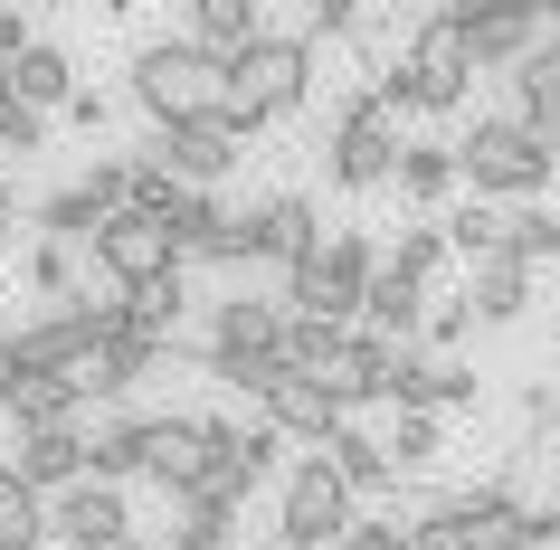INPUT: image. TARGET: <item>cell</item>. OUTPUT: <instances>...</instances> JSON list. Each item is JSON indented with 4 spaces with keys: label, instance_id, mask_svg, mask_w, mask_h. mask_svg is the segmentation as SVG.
I'll return each mask as SVG.
<instances>
[{
    "label": "cell",
    "instance_id": "cell-1",
    "mask_svg": "<svg viewBox=\"0 0 560 550\" xmlns=\"http://www.w3.org/2000/svg\"><path fill=\"white\" fill-rule=\"evenodd\" d=\"M466 77H485V67H475V38H466V20H456V0H446L428 20H409L399 58H389L371 86H381L399 115H456V105H466Z\"/></svg>",
    "mask_w": 560,
    "mask_h": 550
},
{
    "label": "cell",
    "instance_id": "cell-2",
    "mask_svg": "<svg viewBox=\"0 0 560 550\" xmlns=\"http://www.w3.org/2000/svg\"><path fill=\"white\" fill-rule=\"evenodd\" d=\"M285 323H295L285 294H276V304H266V294H219V304H209V332L200 342H172V351H190L209 379H229L237 399L257 408V389L285 371Z\"/></svg>",
    "mask_w": 560,
    "mask_h": 550
},
{
    "label": "cell",
    "instance_id": "cell-3",
    "mask_svg": "<svg viewBox=\"0 0 560 550\" xmlns=\"http://www.w3.org/2000/svg\"><path fill=\"white\" fill-rule=\"evenodd\" d=\"M456 172H466L475 200H523L541 209V190L560 180V133H532L513 115H475L456 133Z\"/></svg>",
    "mask_w": 560,
    "mask_h": 550
},
{
    "label": "cell",
    "instance_id": "cell-4",
    "mask_svg": "<svg viewBox=\"0 0 560 550\" xmlns=\"http://www.w3.org/2000/svg\"><path fill=\"white\" fill-rule=\"evenodd\" d=\"M133 105L152 115V133L209 124V115H229V67L209 58L200 38H152L133 58Z\"/></svg>",
    "mask_w": 560,
    "mask_h": 550
},
{
    "label": "cell",
    "instance_id": "cell-5",
    "mask_svg": "<svg viewBox=\"0 0 560 550\" xmlns=\"http://www.w3.org/2000/svg\"><path fill=\"white\" fill-rule=\"evenodd\" d=\"M314 95V38L304 30H266L247 58H229V124L237 133H266V124L304 115Z\"/></svg>",
    "mask_w": 560,
    "mask_h": 550
},
{
    "label": "cell",
    "instance_id": "cell-6",
    "mask_svg": "<svg viewBox=\"0 0 560 550\" xmlns=\"http://www.w3.org/2000/svg\"><path fill=\"white\" fill-rule=\"evenodd\" d=\"M399 152H409V133H399V105L381 86H361V95L332 105V124H324L332 190H399Z\"/></svg>",
    "mask_w": 560,
    "mask_h": 550
},
{
    "label": "cell",
    "instance_id": "cell-7",
    "mask_svg": "<svg viewBox=\"0 0 560 550\" xmlns=\"http://www.w3.org/2000/svg\"><path fill=\"white\" fill-rule=\"evenodd\" d=\"M389 247L371 229H332V247L314 266H295L285 276V314H324V323H361L371 314V285H381Z\"/></svg>",
    "mask_w": 560,
    "mask_h": 550
},
{
    "label": "cell",
    "instance_id": "cell-8",
    "mask_svg": "<svg viewBox=\"0 0 560 550\" xmlns=\"http://www.w3.org/2000/svg\"><path fill=\"white\" fill-rule=\"evenodd\" d=\"M361 522V493L332 475V456H304L295 475H285V503H276V541L295 550H342Z\"/></svg>",
    "mask_w": 560,
    "mask_h": 550
},
{
    "label": "cell",
    "instance_id": "cell-9",
    "mask_svg": "<svg viewBox=\"0 0 560 550\" xmlns=\"http://www.w3.org/2000/svg\"><path fill=\"white\" fill-rule=\"evenodd\" d=\"M456 20H466V38H475V67H513L551 38V0H456Z\"/></svg>",
    "mask_w": 560,
    "mask_h": 550
},
{
    "label": "cell",
    "instance_id": "cell-10",
    "mask_svg": "<svg viewBox=\"0 0 560 550\" xmlns=\"http://www.w3.org/2000/svg\"><path fill=\"white\" fill-rule=\"evenodd\" d=\"M143 475L162 484V503H180V493H200L209 475H219L209 428L190 418V408H172V418H152V408H143Z\"/></svg>",
    "mask_w": 560,
    "mask_h": 550
},
{
    "label": "cell",
    "instance_id": "cell-11",
    "mask_svg": "<svg viewBox=\"0 0 560 550\" xmlns=\"http://www.w3.org/2000/svg\"><path fill=\"white\" fill-rule=\"evenodd\" d=\"M247 229H257V266H276V276H295V266H314L332 247L324 209L304 200V190H266V200H247Z\"/></svg>",
    "mask_w": 560,
    "mask_h": 550
},
{
    "label": "cell",
    "instance_id": "cell-12",
    "mask_svg": "<svg viewBox=\"0 0 560 550\" xmlns=\"http://www.w3.org/2000/svg\"><path fill=\"white\" fill-rule=\"evenodd\" d=\"M95 266H105V276L133 294V285H152V276H172L180 247H172V229H162V219H143V209H115V219L95 229Z\"/></svg>",
    "mask_w": 560,
    "mask_h": 550
},
{
    "label": "cell",
    "instance_id": "cell-13",
    "mask_svg": "<svg viewBox=\"0 0 560 550\" xmlns=\"http://www.w3.org/2000/svg\"><path fill=\"white\" fill-rule=\"evenodd\" d=\"M257 418H266V428H276V436H304L314 456H324L332 436L352 428V418H342V399H332L324 379H295V371H276V379H266V389H257Z\"/></svg>",
    "mask_w": 560,
    "mask_h": 550
},
{
    "label": "cell",
    "instance_id": "cell-14",
    "mask_svg": "<svg viewBox=\"0 0 560 550\" xmlns=\"http://www.w3.org/2000/svg\"><path fill=\"white\" fill-rule=\"evenodd\" d=\"M152 162H172L190 190H219V180L237 172V152H247V133H237L229 115H209V124H180V133H152Z\"/></svg>",
    "mask_w": 560,
    "mask_h": 550
},
{
    "label": "cell",
    "instance_id": "cell-15",
    "mask_svg": "<svg viewBox=\"0 0 560 550\" xmlns=\"http://www.w3.org/2000/svg\"><path fill=\"white\" fill-rule=\"evenodd\" d=\"M48 531H58L67 550H124L133 541V503H124L115 484H77V493H58V503H48Z\"/></svg>",
    "mask_w": 560,
    "mask_h": 550
},
{
    "label": "cell",
    "instance_id": "cell-16",
    "mask_svg": "<svg viewBox=\"0 0 560 550\" xmlns=\"http://www.w3.org/2000/svg\"><path fill=\"white\" fill-rule=\"evenodd\" d=\"M475 361H438V351H399V379H389V408H418V418H438V408H475Z\"/></svg>",
    "mask_w": 560,
    "mask_h": 550
},
{
    "label": "cell",
    "instance_id": "cell-17",
    "mask_svg": "<svg viewBox=\"0 0 560 550\" xmlns=\"http://www.w3.org/2000/svg\"><path fill=\"white\" fill-rule=\"evenodd\" d=\"M20 484L38 493V503H58V493H77L95 475V446H86V428H48V436H20Z\"/></svg>",
    "mask_w": 560,
    "mask_h": 550
},
{
    "label": "cell",
    "instance_id": "cell-18",
    "mask_svg": "<svg viewBox=\"0 0 560 550\" xmlns=\"http://www.w3.org/2000/svg\"><path fill=\"white\" fill-rule=\"evenodd\" d=\"M10 436H48V428H86V379H48V371H20L10 379Z\"/></svg>",
    "mask_w": 560,
    "mask_h": 550
},
{
    "label": "cell",
    "instance_id": "cell-19",
    "mask_svg": "<svg viewBox=\"0 0 560 550\" xmlns=\"http://www.w3.org/2000/svg\"><path fill=\"white\" fill-rule=\"evenodd\" d=\"M503 86H513V105H503L513 124H532V133H560V0H551V38H541V48H532V58L513 67Z\"/></svg>",
    "mask_w": 560,
    "mask_h": 550
},
{
    "label": "cell",
    "instance_id": "cell-20",
    "mask_svg": "<svg viewBox=\"0 0 560 550\" xmlns=\"http://www.w3.org/2000/svg\"><path fill=\"white\" fill-rule=\"evenodd\" d=\"M428 314H438V294L409 285L399 266H381V285H371V314H361V332H381V342H428Z\"/></svg>",
    "mask_w": 560,
    "mask_h": 550
},
{
    "label": "cell",
    "instance_id": "cell-21",
    "mask_svg": "<svg viewBox=\"0 0 560 550\" xmlns=\"http://www.w3.org/2000/svg\"><path fill=\"white\" fill-rule=\"evenodd\" d=\"M10 95H20V105H38V115H67V105H77L86 86H77V58H67L58 38H38L30 58L10 67Z\"/></svg>",
    "mask_w": 560,
    "mask_h": 550
},
{
    "label": "cell",
    "instance_id": "cell-22",
    "mask_svg": "<svg viewBox=\"0 0 560 550\" xmlns=\"http://www.w3.org/2000/svg\"><path fill=\"white\" fill-rule=\"evenodd\" d=\"M352 323H324V314H295L285 323V371L295 379H342V361H352Z\"/></svg>",
    "mask_w": 560,
    "mask_h": 550
},
{
    "label": "cell",
    "instance_id": "cell-23",
    "mask_svg": "<svg viewBox=\"0 0 560 550\" xmlns=\"http://www.w3.org/2000/svg\"><path fill=\"white\" fill-rule=\"evenodd\" d=\"M332 456V475H342V484L361 493V503H389V493H399V465H389V436H371V428H342L324 446Z\"/></svg>",
    "mask_w": 560,
    "mask_h": 550
},
{
    "label": "cell",
    "instance_id": "cell-24",
    "mask_svg": "<svg viewBox=\"0 0 560 550\" xmlns=\"http://www.w3.org/2000/svg\"><path fill=\"white\" fill-rule=\"evenodd\" d=\"M456 180H466V172H456V143H438V133H418V143L399 152V200L428 209V219L456 200Z\"/></svg>",
    "mask_w": 560,
    "mask_h": 550
},
{
    "label": "cell",
    "instance_id": "cell-25",
    "mask_svg": "<svg viewBox=\"0 0 560 550\" xmlns=\"http://www.w3.org/2000/svg\"><path fill=\"white\" fill-rule=\"evenodd\" d=\"M180 38H200L209 58L229 67V58H247V48L266 38V10H257V0H200V10H190V30H180Z\"/></svg>",
    "mask_w": 560,
    "mask_h": 550
},
{
    "label": "cell",
    "instance_id": "cell-26",
    "mask_svg": "<svg viewBox=\"0 0 560 550\" xmlns=\"http://www.w3.org/2000/svg\"><path fill=\"white\" fill-rule=\"evenodd\" d=\"M466 304H475V323H523L532 314V266L523 257L475 266V276H466Z\"/></svg>",
    "mask_w": 560,
    "mask_h": 550
},
{
    "label": "cell",
    "instance_id": "cell-27",
    "mask_svg": "<svg viewBox=\"0 0 560 550\" xmlns=\"http://www.w3.org/2000/svg\"><path fill=\"white\" fill-rule=\"evenodd\" d=\"M446 247L466 257V276H475V266H494V257H513V209H494V200L446 209Z\"/></svg>",
    "mask_w": 560,
    "mask_h": 550
},
{
    "label": "cell",
    "instance_id": "cell-28",
    "mask_svg": "<svg viewBox=\"0 0 560 550\" xmlns=\"http://www.w3.org/2000/svg\"><path fill=\"white\" fill-rule=\"evenodd\" d=\"M86 446H95V484H133L143 475V408H115L105 428H86Z\"/></svg>",
    "mask_w": 560,
    "mask_h": 550
},
{
    "label": "cell",
    "instance_id": "cell-29",
    "mask_svg": "<svg viewBox=\"0 0 560 550\" xmlns=\"http://www.w3.org/2000/svg\"><path fill=\"white\" fill-rule=\"evenodd\" d=\"M446 257H456V247H446V219H418V229H399V247H389V266H399L409 285H428V294H438Z\"/></svg>",
    "mask_w": 560,
    "mask_h": 550
},
{
    "label": "cell",
    "instance_id": "cell-30",
    "mask_svg": "<svg viewBox=\"0 0 560 550\" xmlns=\"http://www.w3.org/2000/svg\"><path fill=\"white\" fill-rule=\"evenodd\" d=\"M20 285L48 294V304H77V247H58V237H30V257H20Z\"/></svg>",
    "mask_w": 560,
    "mask_h": 550
},
{
    "label": "cell",
    "instance_id": "cell-31",
    "mask_svg": "<svg viewBox=\"0 0 560 550\" xmlns=\"http://www.w3.org/2000/svg\"><path fill=\"white\" fill-rule=\"evenodd\" d=\"M172 513H180L172 541H200V550H229L237 541V503H219V493H180Z\"/></svg>",
    "mask_w": 560,
    "mask_h": 550
},
{
    "label": "cell",
    "instance_id": "cell-32",
    "mask_svg": "<svg viewBox=\"0 0 560 550\" xmlns=\"http://www.w3.org/2000/svg\"><path fill=\"white\" fill-rule=\"evenodd\" d=\"M180 200H190V180H180L172 162H152V152H133V209L172 229V219H180Z\"/></svg>",
    "mask_w": 560,
    "mask_h": 550
},
{
    "label": "cell",
    "instance_id": "cell-33",
    "mask_svg": "<svg viewBox=\"0 0 560 550\" xmlns=\"http://www.w3.org/2000/svg\"><path fill=\"white\" fill-rule=\"evenodd\" d=\"M438 456H446V428H438V418H418V408H399V428H389V465L418 475V465H438Z\"/></svg>",
    "mask_w": 560,
    "mask_h": 550
},
{
    "label": "cell",
    "instance_id": "cell-34",
    "mask_svg": "<svg viewBox=\"0 0 560 550\" xmlns=\"http://www.w3.org/2000/svg\"><path fill=\"white\" fill-rule=\"evenodd\" d=\"M513 257L541 276V266H560V209H513Z\"/></svg>",
    "mask_w": 560,
    "mask_h": 550
},
{
    "label": "cell",
    "instance_id": "cell-35",
    "mask_svg": "<svg viewBox=\"0 0 560 550\" xmlns=\"http://www.w3.org/2000/svg\"><path fill=\"white\" fill-rule=\"evenodd\" d=\"M58 541V531H48V503H38V493H10V503H0V550H48Z\"/></svg>",
    "mask_w": 560,
    "mask_h": 550
},
{
    "label": "cell",
    "instance_id": "cell-36",
    "mask_svg": "<svg viewBox=\"0 0 560 550\" xmlns=\"http://www.w3.org/2000/svg\"><path fill=\"white\" fill-rule=\"evenodd\" d=\"M466 323H475V304H466V294H438V314H428V351H438V361H456Z\"/></svg>",
    "mask_w": 560,
    "mask_h": 550
},
{
    "label": "cell",
    "instance_id": "cell-37",
    "mask_svg": "<svg viewBox=\"0 0 560 550\" xmlns=\"http://www.w3.org/2000/svg\"><path fill=\"white\" fill-rule=\"evenodd\" d=\"M38 143H48V115L10 95V105H0V152H38Z\"/></svg>",
    "mask_w": 560,
    "mask_h": 550
},
{
    "label": "cell",
    "instance_id": "cell-38",
    "mask_svg": "<svg viewBox=\"0 0 560 550\" xmlns=\"http://www.w3.org/2000/svg\"><path fill=\"white\" fill-rule=\"evenodd\" d=\"M523 436H551L560 446V379H532L523 389Z\"/></svg>",
    "mask_w": 560,
    "mask_h": 550
},
{
    "label": "cell",
    "instance_id": "cell-39",
    "mask_svg": "<svg viewBox=\"0 0 560 550\" xmlns=\"http://www.w3.org/2000/svg\"><path fill=\"white\" fill-rule=\"evenodd\" d=\"M342 550H409V522H352Z\"/></svg>",
    "mask_w": 560,
    "mask_h": 550
},
{
    "label": "cell",
    "instance_id": "cell-40",
    "mask_svg": "<svg viewBox=\"0 0 560 550\" xmlns=\"http://www.w3.org/2000/svg\"><path fill=\"white\" fill-rule=\"evenodd\" d=\"M30 48H38V38H30V20H20V10H0V67H20Z\"/></svg>",
    "mask_w": 560,
    "mask_h": 550
},
{
    "label": "cell",
    "instance_id": "cell-41",
    "mask_svg": "<svg viewBox=\"0 0 560 550\" xmlns=\"http://www.w3.org/2000/svg\"><path fill=\"white\" fill-rule=\"evenodd\" d=\"M105 115H115V105H105V95H95V86L77 95V105H67V124H77V133H105Z\"/></svg>",
    "mask_w": 560,
    "mask_h": 550
},
{
    "label": "cell",
    "instance_id": "cell-42",
    "mask_svg": "<svg viewBox=\"0 0 560 550\" xmlns=\"http://www.w3.org/2000/svg\"><path fill=\"white\" fill-rule=\"evenodd\" d=\"M10 379H20V351H10V332H0V399H10Z\"/></svg>",
    "mask_w": 560,
    "mask_h": 550
},
{
    "label": "cell",
    "instance_id": "cell-43",
    "mask_svg": "<svg viewBox=\"0 0 560 550\" xmlns=\"http://www.w3.org/2000/svg\"><path fill=\"white\" fill-rule=\"evenodd\" d=\"M10 219H20V190H10V180H0V237H20V229H10Z\"/></svg>",
    "mask_w": 560,
    "mask_h": 550
},
{
    "label": "cell",
    "instance_id": "cell-44",
    "mask_svg": "<svg viewBox=\"0 0 560 550\" xmlns=\"http://www.w3.org/2000/svg\"><path fill=\"white\" fill-rule=\"evenodd\" d=\"M10 493H30V484H20V465H10V456H0V503H10Z\"/></svg>",
    "mask_w": 560,
    "mask_h": 550
},
{
    "label": "cell",
    "instance_id": "cell-45",
    "mask_svg": "<svg viewBox=\"0 0 560 550\" xmlns=\"http://www.w3.org/2000/svg\"><path fill=\"white\" fill-rule=\"evenodd\" d=\"M124 550H172V541H152V531H133V541H124Z\"/></svg>",
    "mask_w": 560,
    "mask_h": 550
},
{
    "label": "cell",
    "instance_id": "cell-46",
    "mask_svg": "<svg viewBox=\"0 0 560 550\" xmlns=\"http://www.w3.org/2000/svg\"><path fill=\"white\" fill-rule=\"evenodd\" d=\"M0 105H10V67H0Z\"/></svg>",
    "mask_w": 560,
    "mask_h": 550
},
{
    "label": "cell",
    "instance_id": "cell-47",
    "mask_svg": "<svg viewBox=\"0 0 560 550\" xmlns=\"http://www.w3.org/2000/svg\"><path fill=\"white\" fill-rule=\"evenodd\" d=\"M551 484H560V446H551Z\"/></svg>",
    "mask_w": 560,
    "mask_h": 550
},
{
    "label": "cell",
    "instance_id": "cell-48",
    "mask_svg": "<svg viewBox=\"0 0 560 550\" xmlns=\"http://www.w3.org/2000/svg\"><path fill=\"white\" fill-rule=\"evenodd\" d=\"M172 550H200V541H172Z\"/></svg>",
    "mask_w": 560,
    "mask_h": 550
},
{
    "label": "cell",
    "instance_id": "cell-49",
    "mask_svg": "<svg viewBox=\"0 0 560 550\" xmlns=\"http://www.w3.org/2000/svg\"><path fill=\"white\" fill-rule=\"evenodd\" d=\"M276 550H295V541H276Z\"/></svg>",
    "mask_w": 560,
    "mask_h": 550
},
{
    "label": "cell",
    "instance_id": "cell-50",
    "mask_svg": "<svg viewBox=\"0 0 560 550\" xmlns=\"http://www.w3.org/2000/svg\"><path fill=\"white\" fill-rule=\"evenodd\" d=\"M551 379H560V371H551Z\"/></svg>",
    "mask_w": 560,
    "mask_h": 550
}]
</instances>
